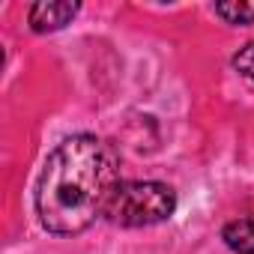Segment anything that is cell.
Listing matches in <instances>:
<instances>
[{
	"label": "cell",
	"mask_w": 254,
	"mask_h": 254,
	"mask_svg": "<svg viewBox=\"0 0 254 254\" xmlns=\"http://www.w3.org/2000/svg\"><path fill=\"white\" fill-rule=\"evenodd\" d=\"M120 162L108 141L72 135L51 150L36 186V215L45 230L72 236L108 212L120 186Z\"/></svg>",
	"instance_id": "1"
},
{
	"label": "cell",
	"mask_w": 254,
	"mask_h": 254,
	"mask_svg": "<svg viewBox=\"0 0 254 254\" xmlns=\"http://www.w3.org/2000/svg\"><path fill=\"white\" fill-rule=\"evenodd\" d=\"M221 239L236 254H254V218H236L224 224Z\"/></svg>",
	"instance_id": "4"
},
{
	"label": "cell",
	"mask_w": 254,
	"mask_h": 254,
	"mask_svg": "<svg viewBox=\"0 0 254 254\" xmlns=\"http://www.w3.org/2000/svg\"><path fill=\"white\" fill-rule=\"evenodd\" d=\"M215 15L227 24H254V0H227L215 3Z\"/></svg>",
	"instance_id": "5"
},
{
	"label": "cell",
	"mask_w": 254,
	"mask_h": 254,
	"mask_svg": "<svg viewBox=\"0 0 254 254\" xmlns=\"http://www.w3.org/2000/svg\"><path fill=\"white\" fill-rule=\"evenodd\" d=\"M177 209V191L156 180H123L108 203L105 218L120 227H150L168 221Z\"/></svg>",
	"instance_id": "2"
},
{
	"label": "cell",
	"mask_w": 254,
	"mask_h": 254,
	"mask_svg": "<svg viewBox=\"0 0 254 254\" xmlns=\"http://www.w3.org/2000/svg\"><path fill=\"white\" fill-rule=\"evenodd\" d=\"M78 12H81V3H72V0H39V3L30 6L27 21L33 33H54L72 24Z\"/></svg>",
	"instance_id": "3"
},
{
	"label": "cell",
	"mask_w": 254,
	"mask_h": 254,
	"mask_svg": "<svg viewBox=\"0 0 254 254\" xmlns=\"http://www.w3.org/2000/svg\"><path fill=\"white\" fill-rule=\"evenodd\" d=\"M233 69L242 75V78H248V81H254V42H248V45H242L236 54H233Z\"/></svg>",
	"instance_id": "6"
}]
</instances>
